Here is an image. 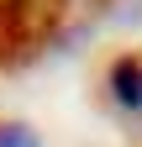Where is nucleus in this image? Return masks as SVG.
<instances>
[{
	"mask_svg": "<svg viewBox=\"0 0 142 147\" xmlns=\"http://www.w3.org/2000/svg\"><path fill=\"white\" fill-rule=\"evenodd\" d=\"M105 89H111V100H116L121 110L142 116V53H121V58H111V68H105Z\"/></svg>",
	"mask_w": 142,
	"mask_h": 147,
	"instance_id": "f257e3e1",
	"label": "nucleus"
},
{
	"mask_svg": "<svg viewBox=\"0 0 142 147\" xmlns=\"http://www.w3.org/2000/svg\"><path fill=\"white\" fill-rule=\"evenodd\" d=\"M0 147H42V137L26 121H0Z\"/></svg>",
	"mask_w": 142,
	"mask_h": 147,
	"instance_id": "f03ea898",
	"label": "nucleus"
},
{
	"mask_svg": "<svg viewBox=\"0 0 142 147\" xmlns=\"http://www.w3.org/2000/svg\"><path fill=\"white\" fill-rule=\"evenodd\" d=\"M0 5H11V0H0Z\"/></svg>",
	"mask_w": 142,
	"mask_h": 147,
	"instance_id": "7ed1b4c3",
	"label": "nucleus"
}]
</instances>
